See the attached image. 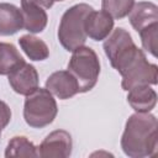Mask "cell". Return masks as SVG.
<instances>
[{"instance_id": "6da1fadb", "label": "cell", "mask_w": 158, "mask_h": 158, "mask_svg": "<svg viewBox=\"0 0 158 158\" xmlns=\"http://www.w3.org/2000/svg\"><path fill=\"white\" fill-rule=\"evenodd\" d=\"M158 146V121L149 112H136L128 117L121 137V148L131 158L152 157Z\"/></svg>"}, {"instance_id": "7a4b0ae2", "label": "cell", "mask_w": 158, "mask_h": 158, "mask_svg": "<svg viewBox=\"0 0 158 158\" xmlns=\"http://www.w3.org/2000/svg\"><path fill=\"white\" fill-rule=\"evenodd\" d=\"M94 9L88 4H77L65 10L58 27V41L68 52H73L86 42L85 19Z\"/></svg>"}, {"instance_id": "3957f363", "label": "cell", "mask_w": 158, "mask_h": 158, "mask_svg": "<svg viewBox=\"0 0 158 158\" xmlns=\"http://www.w3.org/2000/svg\"><path fill=\"white\" fill-rule=\"evenodd\" d=\"M58 114L57 101L46 88H37L26 95L23 118L32 128H43L52 123Z\"/></svg>"}, {"instance_id": "277c9868", "label": "cell", "mask_w": 158, "mask_h": 158, "mask_svg": "<svg viewBox=\"0 0 158 158\" xmlns=\"http://www.w3.org/2000/svg\"><path fill=\"white\" fill-rule=\"evenodd\" d=\"M68 72L75 78L79 93L90 91L96 85L100 74V60L96 52L85 46L73 51L68 63Z\"/></svg>"}, {"instance_id": "5b68a950", "label": "cell", "mask_w": 158, "mask_h": 158, "mask_svg": "<svg viewBox=\"0 0 158 158\" xmlns=\"http://www.w3.org/2000/svg\"><path fill=\"white\" fill-rule=\"evenodd\" d=\"M104 52L109 58L112 68L121 73L125 67L136 57L141 48H138L128 31L122 27L114 30L104 42Z\"/></svg>"}, {"instance_id": "8992f818", "label": "cell", "mask_w": 158, "mask_h": 158, "mask_svg": "<svg viewBox=\"0 0 158 158\" xmlns=\"http://www.w3.org/2000/svg\"><path fill=\"white\" fill-rule=\"evenodd\" d=\"M120 74L122 77L121 86L126 91L139 85H156L158 81V67L147 60L142 49Z\"/></svg>"}, {"instance_id": "52a82bcc", "label": "cell", "mask_w": 158, "mask_h": 158, "mask_svg": "<svg viewBox=\"0 0 158 158\" xmlns=\"http://www.w3.org/2000/svg\"><path fill=\"white\" fill-rule=\"evenodd\" d=\"M73 141L65 130H56L51 132L37 147L41 158H67L72 154Z\"/></svg>"}, {"instance_id": "ba28073f", "label": "cell", "mask_w": 158, "mask_h": 158, "mask_svg": "<svg viewBox=\"0 0 158 158\" xmlns=\"http://www.w3.org/2000/svg\"><path fill=\"white\" fill-rule=\"evenodd\" d=\"M9 84L12 90L20 95H28L38 88V73L37 69L30 64L23 62L17 65L12 72L7 74Z\"/></svg>"}, {"instance_id": "9c48e42d", "label": "cell", "mask_w": 158, "mask_h": 158, "mask_svg": "<svg viewBox=\"0 0 158 158\" xmlns=\"http://www.w3.org/2000/svg\"><path fill=\"white\" fill-rule=\"evenodd\" d=\"M46 89L60 100L70 99L79 93L78 83L68 70L52 73L46 80Z\"/></svg>"}, {"instance_id": "30bf717a", "label": "cell", "mask_w": 158, "mask_h": 158, "mask_svg": "<svg viewBox=\"0 0 158 158\" xmlns=\"http://www.w3.org/2000/svg\"><path fill=\"white\" fill-rule=\"evenodd\" d=\"M85 33L86 37L94 41L105 40L114 28V19L105 11L93 10L85 19Z\"/></svg>"}, {"instance_id": "8fae6325", "label": "cell", "mask_w": 158, "mask_h": 158, "mask_svg": "<svg viewBox=\"0 0 158 158\" xmlns=\"http://www.w3.org/2000/svg\"><path fill=\"white\" fill-rule=\"evenodd\" d=\"M21 12L23 17V28L30 33H40L46 28L48 16L46 9L41 5L21 0Z\"/></svg>"}, {"instance_id": "7c38bea8", "label": "cell", "mask_w": 158, "mask_h": 158, "mask_svg": "<svg viewBox=\"0 0 158 158\" xmlns=\"http://www.w3.org/2000/svg\"><path fill=\"white\" fill-rule=\"evenodd\" d=\"M131 26L139 32L149 25L158 22V6L149 1H139L133 5L128 14Z\"/></svg>"}, {"instance_id": "4fadbf2b", "label": "cell", "mask_w": 158, "mask_h": 158, "mask_svg": "<svg viewBox=\"0 0 158 158\" xmlns=\"http://www.w3.org/2000/svg\"><path fill=\"white\" fill-rule=\"evenodd\" d=\"M23 28L21 10L9 2H0V36H12Z\"/></svg>"}, {"instance_id": "5bb4252c", "label": "cell", "mask_w": 158, "mask_h": 158, "mask_svg": "<svg viewBox=\"0 0 158 158\" xmlns=\"http://www.w3.org/2000/svg\"><path fill=\"white\" fill-rule=\"evenodd\" d=\"M127 102L136 112H151L157 104V93L149 85H139L128 90Z\"/></svg>"}, {"instance_id": "9a60e30c", "label": "cell", "mask_w": 158, "mask_h": 158, "mask_svg": "<svg viewBox=\"0 0 158 158\" xmlns=\"http://www.w3.org/2000/svg\"><path fill=\"white\" fill-rule=\"evenodd\" d=\"M19 44L25 54L31 60H44L49 57L48 46L38 37L32 35H23L19 38Z\"/></svg>"}, {"instance_id": "2e32d148", "label": "cell", "mask_w": 158, "mask_h": 158, "mask_svg": "<svg viewBox=\"0 0 158 158\" xmlns=\"http://www.w3.org/2000/svg\"><path fill=\"white\" fill-rule=\"evenodd\" d=\"M25 59L12 43L0 42V75H7Z\"/></svg>"}, {"instance_id": "e0dca14e", "label": "cell", "mask_w": 158, "mask_h": 158, "mask_svg": "<svg viewBox=\"0 0 158 158\" xmlns=\"http://www.w3.org/2000/svg\"><path fill=\"white\" fill-rule=\"evenodd\" d=\"M5 157H38L37 147L25 136H15L7 143Z\"/></svg>"}, {"instance_id": "ac0fdd59", "label": "cell", "mask_w": 158, "mask_h": 158, "mask_svg": "<svg viewBox=\"0 0 158 158\" xmlns=\"http://www.w3.org/2000/svg\"><path fill=\"white\" fill-rule=\"evenodd\" d=\"M135 5V0H101L102 11L107 12L112 19L120 20L126 17Z\"/></svg>"}, {"instance_id": "d6986e66", "label": "cell", "mask_w": 158, "mask_h": 158, "mask_svg": "<svg viewBox=\"0 0 158 158\" xmlns=\"http://www.w3.org/2000/svg\"><path fill=\"white\" fill-rule=\"evenodd\" d=\"M142 47L144 51L151 53L153 57H157V41H158V22L149 25L148 27L141 30L139 32Z\"/></svg>"}, {"instance_id": "ffe728a7", "label": "cell", "mask_w": 158, "mask_h": 158, "mask_svg": "<svg viewBox=\"0 0 158 158\" xmlns=\"http://www.w3.org/2000/svg\"><path fill=\"white\" fill-rule=\"evenodd\" d=\"M11 120V110L9 105L0 100V128H5Z\"/></svg>"}, {"instance_id": "44dd1931", "label": "cell", "mask_w": 158, "mask_h": 158, "mask_svg": "<svg viewBox=\"0 0 158 158\" xmlns=\"http://www.w3.org/2000/svg\"><path fill=\"white\" fill-rule=\"evenodd\" d=\"M23 1H31V2H36L38 5H41L44 9H49L53 6L54 0H23Z\"/></svg>"}, {"instance_id": "7402d4cb", "label": "cell", "mask_w": 158, "mask_h": 158, "mask_svg": "<svg viewBox=\"0 0 158 158\" xmlns=\"http://www.w3.org/2000/svg\"><path fill=\"white\" fill-rule=\"evenodd\" d=\"M54 1H64V0H54Z\"/></svg>"}, {"instance_id": "603a6c76", "label": "cell", "mask_w": 158, "mask_h": 158, "mask_svg": "<svg viewBox=\"0 0 158 158\" xmlns=\"http://www.w3.org/2000/svg\"><path fill=\"white\" fill-rule=\"evenodd\" d=\"M0 137H1V128H0Z\"/></svg>"}]
</instances>
